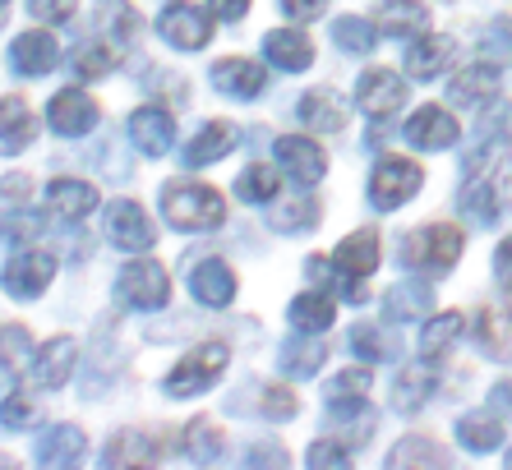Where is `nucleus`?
Masks as SVG:
<instances>
[{"instance_id":"obj_1","label":"nucleus","mask_w":512,"mask_h":470,"mask_svg":"<svg viewBox=\"0 0 512 470\" xmlns=\"http://www.w3.org/2000/svg\"><path fill=\"white\" fill-rule=\"evenodd\" d=\"M457 259H462V231L457 226H420L402 240V263L411 272H425V277L448 272Z\"/></svg>"},{"instance_id":"obj_2","label":"nucleus","mask_w":512,"mask_h":470,"mask_svg":"<svg viewBox=\"0 0 512 470\" xmlns=\"http://www.w3.org/2000/svg\"><path fill=\"white\" fill-rule=\"evenodd\" d=\"M162 212L176 231H213L222 226V194L208 185H167L162 189Z\"/></svg>"},{"instance_id":"obj_3","label":"nucleus","mask_w":512,"mask_h":470,"mask_svg":"<svg viewBox=\"0 0 512 470\" xmlns=\"http://www.w3.org/2000/svg\"><path fill=\"white\" fill-rule=\"evenodd\" d=\"M222 369H227V346H222V341H203V346H194V351L171 369L162 388H167V397H199V392H208L217 378H222Z\"/></svg>"},{"instance_id":"obj_4","label":"nucleus","mask_w":512,"mask_h":470,"mask_svg":"<svg viewBox=\"0 0 512 470\" xmlns=\"http://www.w3.org/2000/svg\"><path fill=\"white\" fill-rule=\"evenodd\" d=\"M116 300L125 309H139V314H148V309H162L171 300L167 268H162L157 259H134L130 268L116 277Z\"/></svg>"},{"instance_id":"obj_5","label":"nucleus","mask_w":512,"mask_h":470,"mask_svg":"<svg viewBox=\"0 0 512 470\" xmlns=\"http://www.w3.org/2000/svg\"><path fill=\"white\" fill-rule=\"evenodd\" d=\"M420 180H425V171H420L416 162H406V157H383L370 176V203L379 212L402 208V203L420 189Z\"/></svg>"},{"instance_id":"obj_6","label":"nucleus","mask_w":512,"mask_h":470,"mask_svg":"<svg viewBox=\"0 0 512 470\" xmlns=\"http://www.w3.org/2000/svg\"><path fill=\"white\" fill-rule=\"evenodd\" d=\"M157 33L180 51H203L208 47V37H213V24H208V14L203 10L185 5V0H171L167 10H162V19H157Z\"/></svg>"},{"instance_id":"obj_7","label":"nucleus","mask_w":512,"mask_h":470,"mask_svg":"<svg viewBox=\"0 0 512 470\" xmlns=\"http://www.w3.org/2000/svg\"><path fill=\"white\" fill-rule=\"evenodd\" d=\"M107 240L116 249H125V254H139V249H153L157 231H153V222H148V212H143L139 203L120 199V203L107 208Z\"/></svg>"},{"instance_id":"obj_8","label":"nucleus","mask_w":512,"mask_h":470,"mask_svg":"<svg viewBox=\"0 0 512 470\" xmlns=\"http://www.w3.org/2000/svg\"><path fill=\"white\" fill-rule=\"evenodd\" d=\"M47 120H51V130H56L60 139H79V134L97 130L102 111H97V102L88 93H79V88H65V93L51 97Z\"/></svg>"},{"instance_id":"obj_9","label":"nucleus","mask_w":512,"mask_h":470,"mask_svg":"<svg viewBox=\"0 0 512 470\" xmlns=\"http://www.w3.org/2000/svg\"><path fill=\"white\" fill-rule=\"evenodd\" d=\"M356 102H360V111H365V116H374V120L393 116L397 106L406 102V83H402V74H393V70H370V74H360V83H356Z\"/></svg>"},{"instance_id":"obj_10","label":"nucleus","mask_w":512,"mask_h":470,"mask_svg":"<svg viewBox=\"0 0 512 470\" xmlns=\"http://www.w3.org/2000/svg\"><path fill=\"white\" fill-rule=\"evenodd\" d=\"M130 139L143 157H162V153H171L176 120H171L167 106H139V111L130 116Z\"/></svg>"},{"instance_id":"obj_11","label":"nucleus","mask_w":512,"mask_h":470,"mask_svg":"<svg viewBox=\"0 0 512 470\" xmlns=\"http://www.w3.org/2000/svg\"><path fill=\"white\" fill-rule=\"evenodd\" d=\"M51 277H56V259L51 254H19V259L5 263V291L14 295V300H33V295H42L51 286Z\"/></svg>"},{"instance_id":"obj_12","label":"nucleus","mask_w":512,"mask_h":470,"mask_svg":"<svg viewBox=\"0 0 512 470\" xmlns=\"http://www.w3.org/2000/svg\"><path fill=\"white\" fill-rule=\"evenodd\" d=\"M277 162H282V171L296 180V185H319L323 171H328V157H323L319 143L296 139V134L277 139Z\"/></svg>"},{"instance_id":"obj_13","label":"nucleus","mask_w":512,"mask_h":470,"mask_svg":"<svg viewBox=\"0 0 512 470\" xmlns=\"http://www.w3.org/2000/svg\"><path fill=\"white\" fill-rule=\"evenodd\" d=\"M406 143L425 148V153H443V148L457 143V120L448 111H439V106H425V111L406 120Z\"/></svg>"},{"instance_id":"obj_14","label":"nucleus","mask_w":512,"mask_h":470,"mask_svg":"<svg viewBox=\"0 0 512 470\" xmlns=\"http://www.w3.org/2000/svg\"><path fill=\"white\" fill-rule=\"evenodd\" d=\"M499 83H503V74H499V65H494V60L466 65V70L448 83V102H457V106H485V102H494V97H499Z\"/></svg>"},{"instance_id":"obj_15","label":"nucleus","mask_w":512,"mask_h":470,"mask_svg":"<svg viewBox=\"0 0 512 470\" xmlns=\"http://www.w3.org/2000/svg\"><path fill=\"white\" fill-rule=\"evenodd\" d=\"M190 291H194V300H199V305L227 309L231 300H236V272H231L222 259H203L199 268L190 272Z\"/></svg>"},{"instance_id":"obj_16","label":"nucleus","mask_w":512,"mask_h":470,"mask_svg":"<svg viewBox=\"0 0 512 470\" xmlns=\"http://www.w3.org/2000/svg\"><path fill=\"white\" fill-rule=\"evenodd\" d=\"M263 56H268V65H277V70L300 74L314 65V42L300 33V28H277V33L263 37Z\"/></svg>"},{"instance_id":"obj_17","label":"nucleus","mask_w":512,"mask_h":470,"mask_svg":"<svg viewBox=\"0 0 512 470\" xmlns=\"http://www.w3.org/2000/svg\"><path fill=\"white\" fill-rule=\"evenodd\" d=\"M70 369H74V341L70 337H51L37 346L33 355V378H37V388H65L70 383Z\"/></svg>"},{"instance_id":"obj_18","label":"nucleus","mask_w":512,"mask_h":470,"mask_svg":"<svg viewBox=\"0 0 512 470\" xmlns=\"http://www.w3.org/2000/svg\"><path fill=\"white\" fill-rule=\"evenodd\" d=\"M457 56V42L453 37H439V33H420V42L406 51V74L411 79H439Z\"/></svg>"},{"instance_id":"obj_19","label":"nucleus","mask_w":512,"mask_h":470,"mask_svg":"<svg viewBox=\"0 0 512 470\" xmlns=\"http://www.w3.org/2000/svg\"><path fill=\"white\" fill-rule=\"evenodd\" d=\"M365 392H370V369H342V374L328 383V415L333 420H351V415H365Z\"/></svg>"},{"instance_id":"obj_20","label":"nucleus","mask_w":512,"mask_h":470,"mask_svg":"<svg viewBox=\"0 0 512 470\" xmlns=\"http://www.w3.org/2000/svg\"><path fill=\"white\" fill-rule=\"evenodd\" d=\"M56 56H60L56 37L42 33V28H33V33H24V37H14V47H10L14 70L28 74V79H37V74L56 70Z\"/></svg>"},{"instance_id":"obj_21","label":"nucleus","mask_w":512,"mask_h":470,"mask_svg":"<svg viewBox=\"0 0 512 470\" xmlns=\"http://www.w3.org/2000/svg\"><path fill=\"white\" fill-rule=\"evenodd\" d=\"M97 194L88 180H51L47 185V208L56 212V217H65V222H84L88 212H97Z\"/></svg>"},{"instance_id":"obj_22","label":"nucleus","mask_w":512,"mask_h":470,"mask_svg":"<svg viewBox=\"0 0 512 470\" xmlns=\"http://www.w3.org/2000/svg\"><path fill=\"white\" fill-rule=\"evenodd\" d=\"M37 139V120L19 97H0V157L24 153L28 143Z\"/></svg>"},{"instance_id":"obj_23","label":"nucleus","mask_w":512,"mask_h":470,"mask_svg":"<svg viewBox=\"0 0 512 470\" xmlns=\"http://www.w3.org/2000/svg\"><path fill=\"white\" fill-rule=\"evenodd\" d=\"M476 341L489 360H512V305H489L476 318Z\"/></svg>"},{"instance_id":"obj_24","label":"nucleus","mask_w":512,"mask_h":470,"mask_svg":"<svg viewBox=\"0 0 512 470\" xmlns=\"http://www.w3.org/2000/svg\"><path fill=\"white\" fill-rule=\"evenodd\" d=\"M236 143H240L236 125H227V120H213V125H203V130L194 134L190 143H185V166H208V162H217V157H227Z\"/></svg>"},{"instance_id":"obj_25","label":"nucleus","mask_w":512,"mask_h":470,"mask_svg":"<svg viewBox=\"0 0 512 470\" xmlns=\"http://www.w3.org/2000/svg\"><path fill=\"white\" fill-rule=\"evenodd\" d=\"M213 88L227 97H259L263 93V65L254 60H217L213 65Z\"/></svg>"},{"instance_id":"obj_26","label":"nucleus","mask_w":512,"mask_h":470,"mask_svg":"<svg viewBox=\"0 0 512 470\" xmlns=\"http://www.w3.org/2000/svg\"><path fill=\"white\" fill-rule=\"evenodd\" d=\"M462 212L476 226H494L503 217V189L494 176H471V185L462 189Z\"/></svg>"},{"instance_id":"obj_27","label":"nucleus","mask_w":512,"mask_h":470,"mask_svg":"<svg viewBox=\"0 0 512 470\" xmlns=\"http://www.w3.org/2000/svg\"><path fill=\"white\" fill-rule=\"evenodd\" d=\"M429 305H434V291L425 282H397L383 300V314H388V323H416L429 314Z\"/></svg>"},{"instance_id":"obj_28","label":"nucleus","mask_w":512,"mask_h":470,"mask_svg":"<svg viewBox=\"0 0 512 470\" xmlns=\"http://www.w3.org/2000/svg\"><path fill=\"white\" fill-rule=\"evenodd\" d=\"M300 120L310 125V130H319V134H337L346 125V106H342V97L337 93H328V88H319V93H305L300 97Z\"/></svg>"},{"instance_id":"obj_29","label":"nucleus","mask_w":512,"mask_h":470,"mask_svg":"<svg viewBox=\"0 0 512 470\" xmlns=\"http://www.w3.org/2000/svg\"><path fill=\"white\" fill-rule=\"evenodd\" d=\"M429 28V10L420 0H388L379 10V33L388 37H420Z\"/></svg>"},{"instance_id":"obj_30","label":"nucleus","mask_w":512,"mask_h":470,"mask_svg":"<svg viewBox=\"0 0 512 470\" xmlns=\"http://www.w3.org/2000/svg\"><path fill=\"white\" fill-rule=\"evenodd\" d=\"M333 300L323 291H305V295H296L291 300V328L296 332H305V337H319V332H328L333 328Z\"/></svg>"},{"instance_id":"obj_31","label":"nucleus","mask_w":512,"mask_h":470,"mask_svg":"<svg viewBox=\"0 0 512 470\" xmlns=\"http://www.w3.org/2000/svg\"><path fill=\"white\" fill-rule=\"evenodd\" d=\"M28 365H33V337H28V328H19V323H5V328H0V383L19 378Z\"/></svg>"},{"instance_id":"obj_32","label":"nucleus","mask_w":512,"mask_h":470,"mask_svg":"<svg viewBox=\"0 0 512 470\" xmlns=\"http://www.w3.org/2000/svg\"><path fill=\"white\" fill-rule=\"evenodd\" d=\"M79 457H84V434L70 429V424H56V429H47L37 438V461L42 466H70Z\"/></svg>"},{"instance_id":"obj_33","label":"nucleus","mask_w":512,"mask_h":470,"mask_svg":"<svg viewBox=\"0 0 512 470\" xmlns=\"http://www.w3.org/2000/svg\"><path fill=\"white\" fill-rule=\"evenodd\" d=\"M429 397H434V369H429V365H406L402 374H397L393 406L402 415H411V411H420Z\"/></svg>"},{"instance_id":"obj_34","label":"nucleus","mask_w":512,"mask_h":470,"mask_svg":"<svg viewBox=\"0 0 512 470\" xmlns=\"http://www.w3.org/2000/svg\"><path fill=\"white\" fill-rule=\"evenodd\" d=\"M217 452H222V429H217V420H208V415L190 420V429H185V457L208 466V461H217Z\"/></svg>"},{"instance_id":"obj_35","label":"nucleus","mask_w":512,"mask_h":470,"mask_svg":"<svg viewBox=\"0 0 512 470\" xmlns=\"http://www.w3.org/2000/svg\"><path fill=\"white\" fill-rule=\"evenodd\" d=\"M457 438H462V447H471V452H494V447L503 443V424L494 420V415H462V420H457Z\"/></svg>"},{"instance_id":"obj_36","label":"nucleus","mask_w":512,"mask_h":470,"mask_svg":"<svg viewBox=\"0 0 512 470\" xmlns=\"http://www.w3.org/2000/svg\"><path fill=\"white\" fill-rule=\"evenodd\" d=\"M462 314H439V318H429L425 323V332H420V355L425 360H439L448 346H453L457 337H462Z\"/></svg>"},{"instance_id":"obj_37","label":"nucleus","mask_w":512,"mask_h":470,"mask_svg":"<svg viewBox=\"0 0 512 470\" xmlns=\"http://www.w3.org/2000/svg\"><path fill=\"white\" fill-rule=\"evenodd\" d=\"M333 42L342 51H351V56H370L374 42H379V28L365 24V19H356V14H346V19L333 24Z\"/></svg>"},{"instance_id":"obj_38","label":"nucleus","mask_w":512,"mask_h":470,"mask_svg":"<svg viewBox=\"0 0 512 470\" xmlns=\"http://www.w3.org/2000/svg\"><path fill=\"white\" fill-rule=\"evenodd\" d=\"M102 28H107L116 42H134V33H139V14H134V5H125V0H102Z\"/></svg>"},{"instance_id":"obj_39","label":"nucleus","mask_w":512,"mask_h":470,"mask_svg":"<svg viewBox=\"0 0 512 470\" xmlns=\"http://www.w3.org/2000/svg\"><path fill=\"white\" fill-rule=\"evenodd\" d=\"M351 351L360 355V360H393V341H388V332L379 328V323H360L356 332H351Z\"/></svg>"},{"instance_id":"obj_40","label":"nucleus","mask_w":512,"mask_h":470,"mask_svg":"<svg viewBox=\"0 0 512 470\" xmlns=\"http://www.w3.org/2000/svg\"><path fill=\"white\" fill-rule=\"evenodd\" d=\"M480 139L494 143V148L512 139V102H485V116H480Z\"/></svg>"},{"instance_id":"obj_41","label":"nucleus","mask_w":512,"mask_h":470,"mask_svg":"<svg viewBox=\"0 0 512 470\" xmlns=\"http://www.w3.org/2000/svg\"><path fill=\"white\" fill-rule=\"evenodd\" d=\"M37 231H42V222H37L33 212H5V217H0V245H5V249L33 245Z\"/></svg>"},{"instance_id":"obj_42","label":"nucleus","mask_w":512,"mask_h":470,"mask_svg":"<svg viewBox=\"0 0 512 470\" xmlns=\"http://www.w3.org/2000/svg\"><path fill=\"white\" fill-rule=\"evenodd\" d=\"M236 194L245 203H268L277 194V176L268 171V166H250V171L236 180Z\"/></svg>"},{"instance_id":"obj_43","label":"nucleus","mask_w":512,"mask_h":470,"mask_svg":"<svg viewBox=\"0 0 512 470\" xmlns=\"http://www.w3.org/2000/svg\"><path fill=\"white\" fill-rule=\"evenodd\" d=\"M314 222H319V208H314L310 199L282 203V208L273 212V226H277V231H310Z\"/></svg>"},{"instance_id":"obj_44","label":"nucleus","mask_w":512,"mask_h":470,"mask_svg":"<svg viewBox=\"0 0 512 470\" xmlns=\"http://www.w3.org/2000/svg\"><path fill=\"white\" fill-rule=\"evenodd\" d=\"M411 461H420V466H443V452L434 443H425V438H406V443L393 447L388 466H411Z\"/></svg>"},{"instance_id":"obj_45","label":"nucleus","mask_w":512,"mask_h":470,"mask_svg":"<svg viewBox=\"0 0 512 470\" xmlns=\"http://www.w3.org/2000/svg\"><path fill=\"white\" fill-rule=\"evenodd\" d=\"M33 420H37V406L28 392H10V397L0 401V424L5 429H33Z\"/></svg>"},{"instance_id":"obj_46","label":"nucleus","mask_w":512,"mask_h":470,"mask_svg":"<svg viewBox=\"0 0 512 470\" xmlns=\"http://www.w3.org/2000/svg\"><path fill=\"white\" fill-rule=\"evenodd\" d=\"M286 374L291 378H310V374H319V365H323V346L319 341H310V346H286Z\"/></svg>"},{"instance_id":"obj_47","label":"nucleus","mask_w":512,"mask_h":470,"mask_svg":"<svg viewBox=\"0 0 512 470\" xmlns=\"http://www.w3.org/2000/svg\"><path fill=\"white\" fill-rule=\"evenodd\" d=\"M148 457H153V447L143 443L139 434H120L116 443L102 452V461H107V466H125V461H148Z\"/></svg>"},{"instance_id":"obj_48","label":"nucleus","mask_w":512,"mask_h":470,"mask_svg":"<svg viewBox=\"0 0 512 470\" xmlns=\"http://www.w3.org/2000/svg\"><path fill=\"white\" fill-rule=\"evenodd\" d=\"M107 70H111V51L107 47L88 42V47L74 51V74H79V79H102Z\"/></svg>"},{"instance_id":"obj_49","label":"nucleus","mask_w":512,"mask_h":470,"mask_svg":"<svg viewBox=\"0 0 512 470\" xmlns=\"http://www.w3.org/2000/svg\"><path fill=\"white\" fill-rule=\"evenodd\" d=\"M259 411L268 415V420H291L296 415V397L286 388H263L259 392Z\"/></svg>"},{"instance_id":"obj_50","label":"nucleus","mask_w":512,"mask_h":470,"mask_svg":"<svg viewBox=\"0 0 512 470\" xmlns=\"http://www.w3.org/2000/svg\"><path fill=\"white\" fill-rule=\"evenodd\" d=\"M485 56H499V65H512V19H499L485 33Z\"/></svg>"},{"instance_id":"obj_51","label":"nucleus","mask_w":512,"mask_h":470,"mask_svg":"<svg viewBox=\"0 0 512 470\" xmlns=\"http://www.w3.org/2000/svg\"><path fill=\"white\" fill-rule=\"evenodd\" d=\"M74 5H79V0H28V14L42 19V24H65L74 14Z\"/></svg>"},{"instance_id":"obj_52","label":"nucleus","mask_w":512,"mask_h":470,"mask_svg":"<svg viewBox=\"0 0 512 470\" xmlns=\"http://www.w3.org/2000/svg\"><path fill=\"white\" fill-rule=\"evenodd\" d=\"M305 461H310L314 470H323V466H346L351 457H346V452H342L337 443H314V447H310V457H305Z\"/></svg>"},{"instance_id":"obj_53","label":"nucleus","mask_w":512,"mask_h":470,"mask_svg":"<svg viewBox=\"0 0 512 470\" xmlns=\"http://www.w3.org/2000/svg\"><path fill=\"white\" fill-rule=\"evenodd\" d=\"M208 10H213L217 19H227V24H236V19H245L250 0H208Z\"/></svg>"},{"instance_id":"obj_54","label":"nucleus","mask_w":512,"mask_h":470,"mask_svg":"<svg viewBox=\"0 0 512 470\" xmlns=\"http://www.w3.org/2000/svg\"><path fill=\"white\" fill-rule=\"evenodd\" d=\"M494 272H499V282L503 291H512V235L499 245V254H494Z\"/></svg>"},{"instance_id":"obj_55","label":"nucleus","mask_w":512,"mask_h":470,"mask_svg":"<svg viewBox=\"0 0 512 470\" xmlns=\"http://www.w3.org/2000/svg\"><path fill=\"white\" fill-rule=\"evenodd\" d=\"M323 5H328V0H282V10L291 14V19H314V14H323Z\"/></svg>"},{"instance_id":"obj_56","label":"nucleus","mask_w":512,"mask_h":470,"mask_svg":"<svg viewBox=\"0 0 512 470\" xmlns=\"http://www.w3.org/2000/svg\"><path fill=\"white\" fill-rule=\"evenodd\" d=\"M494 411H503V415H512V383H499V388H494Z\"/></svg>"},{"instance_id":"obj_57","label":"nucleus","mask_w":512,"mask_h":470,"mask_svg":"<svg viewBox=\"0 0 512 470\" xmlns=\"http://www.w3.org/2000/svg\"><path fill=\"white\" fill-rule=\"evenodd\" d=\"M5 10H10V0H0V28H5Z\"/></svg>"},{"instance_id":"obj_58","label":"nucleus","mask_w":512,"mask_h":470,"mask_svg":"<svg viewBox=\"0 0 512 470\" xmlns=\"http://www.w3.org/2000/svg\"><path fill=\"white\" fill-rule=\"evenodd\" d=\"M508 466H512V457H508Z\"/></svg>"}]
</instances>
